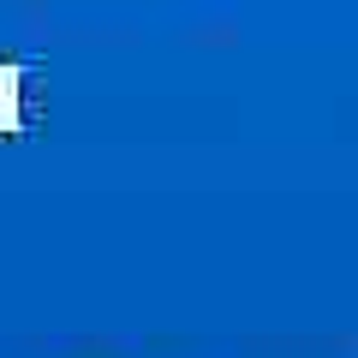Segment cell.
<instances>
[{
	"label": "cell",
	"instance_id": "6da1fadb",
	"mask_svg": "<svg viewBox=\"0 0 358 358\" xmlns=\"http://www.w3.org/2000/svg\"><path fill=\"white\" fill-rule=\"evenodd\" d=\"M24 96V72L18 66H0V102H18Z\"/></svg>",
	"mask_w": 358,
	"mask_h": 358
},
{
	"label": "cell",
	"instance_id": "7a4b0ae2",
	"mask_svg": "<svg viewBox=\"0 0 358 358\" xmlns=\"http://www.w3.org/2000/svg\"><path fill=\"white\" fill-rule=\"evenodd\" d=\"M24 108H18V102H0V131H24Z\"/></svg>",
	"mask_w": 358,
	"mask_h": 358
}]
</instances>
